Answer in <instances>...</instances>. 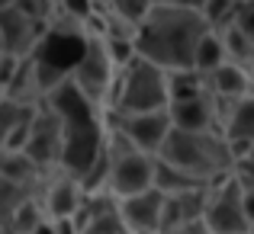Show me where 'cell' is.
<instances>
[{
	"instance_id": "6da1fadb",
	"label": "cell",
	"mask_w": 254,
	"mask_h": 234,
	"mask_svg": "<svg viewBox=\"0 0 254 234\" xmlns=\"http://www.w3.org/2000/svg\"><path fill=\"white\" fill-rule=\"evenodd\" d=\"M209 32L199 0H155L135 36V51L164 74L196 71V48Z\"/></svg>"
},
{
	"instance_id": "7a4b0ae2",
	"label": "cell",
	"mask_w": 254,
	"mask_h": 234,
	"mask_svg": "<svg viewBox=\"0 0 254 234\" xmlns=\"http://www.w3.org/2000/svg\"><path fill=\"white\" fill-rule=\"evenodd\" d=\"M45 103L58 112L64 129V157H62V170L74 173L84 183V177L97 167V160L103 157L106 144H110V119L103 109L90 103L71 77L52 93Z\"/></svg>"
},
{
	"instance_id": "3957f363",
	"label": "cell",
	"mask_w": 254,
	"mask_h": 234,
	"mask_svg": "<svg viewBox=\"0 0 254 234\" xmlns=\"http://www.w3.org/2000/svg\"><path fill=\"white\" fill-rule=\"evenodd\" d=\"M164 164L177 167L180 173L199 180V183H219L235 173V154L222 132H177L174 129L164 154Z\"/></svg>"
},
{
	"instance_id": "277c9868",
	"label": "cell",
	"mask_w": 254,
	"mask_h": 234,
	"mask_svg": "<svg viewBox=\"0 0 254 234\" xmlns=\"http://www.w3.org/2000/svg\"><path fill=\"white\" fill-rule=\"evenodd\" d=\"M171 109V87L168 74L145 58H135L126 71H119L116 93L110 112L113 116H148V112Z\"/></svg>"
},
{
	"instance_id": "5b68a950",
	"label": "cell",
	"mask_w": 254,
	"mask_h": 234,
	"mask_svg": "<svg viewBox=\"0 0 254 234\" xmlns=\"http://www.w3.org/2000/svg\"><path fill=\"white\" fill-rule=\"evenodd\" d=\"M155 170L158 157H148L138 148H132L123 132L110 125V186H106V192L116 202L142 196V192L155 189Z\"/></svg>"
},
{
	"instance_id": "8992f818",
	"label": "cell",
	"mask_w": 254,
	"mask_h": 234,
	"mask_svg": "<svg viewBox=\"0 0 254 234\" xmlns=\"http://www.w3.org/2000/svg\"><path fill=\"white\" fill-rule=\"evenodd\" d=\"M119 68L113 64L110 51H106L103 36H84V51L77 55L74 68H71V84L90 99L97 109L110 112L113 93H116Z\"/></svg>"
},
{
	"instance_id": "52a82bcc",
	"label": "cell",
	"mask_w": 254,
	"mask_h": 234,
	"mask_svg": "<svg viewBox=\"0 0 254 234\" xmlns=\"http://www.w3.org/2000/svg\"><path fill=\"white\" fill-rule=\"evenodd\" d=\"M203 225L209 228V234H251L254 231L251 215H248V189L235 173L209 186V205H206Z\"/></svg>"
},
{
	"instance_id": "ba28073f",
	"label": "cell",
	"mask_w": 254,
	"mask_h": 234,
	"mask_svg": "<svg viewBox=\"0 0 254 234\" xmlns=\"http://www.w3.org/2000/svg\"><path fill=\"white\" fill-rule=\"evenodd\" d=\"M52 29L42 19H32L19 6V0H6L0 6V55L29 61L45 48Z\"/></svg>"
},
{
	"instance_id": "9c48e42d",
	"label": "cell",
	"mask_w": 254,
	"mask_h": 234,
	"mask_svg": "<svg viewBox=\"0 0 254 234\" xmlns=\"http://www.w3.org/2000/svg\"><path fill=\"white\" fill-rule=\"evenodd\" d=\"M106 119L116 132H123L132 148H138L148 157H161L174 135L171 112H148V116H113V112H106Z\"/></svg>"
},
{
	"instance_id": "30bf717a",
	"label": "cell",
	"mask_w": 254,
	"mask_h": 234,
	"mask_svg": "<svg viewBox=\"0 0 254 234\" xmlns=\"http://www.w3.org/2000/svg\"><path fill=\"white\" fill-rule=\"evenodd\" d=\"M26 154L29 160L39 167L42 173H55L62 170V157H64V129L58 112L52 109L49 103H42L36 119V129H32V138L26 144Z\"/></svg>"
},
{
	"instance_id": "8fae6325",
	"label": "cell",
	"mask_w": 254,
	"mask_h": 234,
	"mask_svg": "<svg viewBox=\"0 0 254 234\" xmlns=\"http://www.w3.org/2000/svg\"><path fill=\"white\" fill-rule=\"evenodd\" d=\"M84 199H87L84 183L68 170L49 173L42 180V186H39V202H42L49 222H71V218H77Z\"/></svg>"
},
{
	"instance_id": "7c38bea8",
	"label": "cell",
	"mask_w": 254,
	"mask_h": 234,
	"mask_svg": "<svg viewBox=\"0 0 254 234\" xmlns=\"http://www.w3.org/2000/svg\"><path fill=\"white\" fill-rule=\"evenodd\" d=\"M164 205L168 196L158 189H148L142 196H132L119 202V218L129 234H164Z\"/></svg>"
},
{
	"instance_id": "4fadbf2b",
	"label": "cell",
	"mask_w": 254,
	"mask_h": 234,
	"mask_svg": "<svg viewBox=\"0 0 254 234\" xmlns=\"http://www.w3.org/2000/svg\"><path fill=\"white\" fill-rule=\"evenodd\" d=\"M74 222L81 228V234H129V228L119 218V202L110 192L87 196Z\"/></svg>"
},
{
	"instance_id": "5bb4252c",
	"label": "cell",
	"mask_w": 254,
	"mask_h": 234,
	"mask_svg": "<svg viewBox=\"0 0 254 234\" xmlns=\"http://www.w3.org/2000/svg\"><path fill=\"white\" fill-rule=\"evenodd\" d=\"M168 112H171V122L177 132H222L219 129V106L212 93L171 103Z\"/></svg>"
},
{
	"instance_id": "9a60e30c",
	"label": "cell",
	"mask_w": 254,
	"mask_h": 234,
	"mask_svg": "<svg viewBox=\"0 0 254 234\" xmlns=\"http://www.w3.org/2000/svg\"><path fill=\"white\" fill-rule=\"evenodd\" d=\"M206 205H209V186L193 192H180V196H168L164 205V234L199 225L206 218Z\"/></svg>"
},
{
	"instance_id": "2e32d148",
	"label": "cell",
	"mask_w": 254,
	"mask_h": 234,
	"mask_svg": "<svg viewBox=\"0 0 254 234\" xmlns=\"http://www.w3.org/2000/svg\"><path fill=\"white\" fill-rule=\"evenodd\" d=\"M222 135L229 138V144H232L235 167L251 157V148H254V96L235 103V109L229 112V119H225V125H222Z\"/></svg>"
},
{
	"instance_id": "e0dca14e",
	"label": "cell",
	"mask_w": 254,
	"mask_h": 234,
	"mask_svg": "<svg viewBox=\"0 0 254 234\" xmlns=\"http://www.w3.org/2000/svg\"><path fill=\"white\" fill-rule=\"evenodd\" d=\"M209 80V93L216 99H229V103H242V99L254 96V71L238 68V64H222Z\"/></svg>"
},
{
	"instance_id": "ac0fdd59",
	"label": "cell",
	"mask_w": 254,
	"mask_h": 234,
	"mask_svg": "<svg viewBox=\"0 0 254 234\" xmlns=\"http://www.w3.org/2000/svg\"><path fill=\"white\" fill-rule=\"evenodd\" d=\"M45 177H49V173L39 170L26 151H0V180H3V183L42 186Z\"/></svg>"
},
{
	"instance_id": "d6986e66",
	"label": "cell",
	"mask_w": 254,
	"mask_h": 234,
	"mask_svg": "<svg viewBox=\"0 0 254 234\" xmlns=\"http://www.w3.org/2000/svg\"><path fill=\"white\" fill-rule=\"evenodd\" d=\"M0 222H3V231L0 234H36L39 225L49 222V218H45V209H42V202H39V196H32L29 202H23L10 218H0Z\"/></svg>"
},
{
	"instance_id": "ffe728a7",
	"label": "cell",
	"mask_w": 254,
	"mask_h": 234,
	"mask_svg": "<svg viewBox=\"0 0 254 234\" xmlns=\"http://www.w3.org/2000/svg\"><path fill=\"white\" fill-rule=\"evenodd\" d=\"M209 183H199V180L187 177V173H180L177 167L164 164V160H158V170H155V189L164 192V196H180V192H193V189H206Z\"/></svg>"
},
{
	"instance_id": "44dd1931",
	"label": "cell",
	"mask_w": 254,
	"mask_h": 234,
	"mask_svg": "<svg viewBox=\"0 0 254 234\" xmlns=\"http://www.w3.org/2000/svg\"><path fill=\"white\" fill-rule=\"evenodd\" d=\"M225 42V55H229V64H238V68L254 71V42L245 36L238 26H229V29L219 32Z\"/></svg>"
},
{
	"instance_id": "7402d4cb",
	"label": "cell",
	"mask_w": 254,
	"mask_h": 234,
	"mask_svg": "<svg viewBox=\"0 0 254 234\" xmlns=\"http://www.w3.org/2000/svg\"><path fill=\"white\" fill-rule=\"evenodd\" d=\"M222 64H229L225 42H222V36H219V32H209V36L199 42V48H196V71L203 77H209V74H216Z\"/></svg>"
},
{
	"instance_id": "603a6c76",
	"label": "cell",
	"mask_w": 254,
	"mask_h": 234,
	"mask_svg": "<svg viewBox=\"0 0 254 234\" xmlns=\"http://www.w3.org/2000/svg\"><path fill=\"white\" fill-rule=\"evenodd\" d=\"M168 87H171V103L180 99H196L209 93V80L199 71H180V74H168Z\"/></svg>"
},
{
	"instance_id": "cb8c5ba5",
	"label": "cell",
	"mask_w": 254,
	"mask_h": 234,
	"mask_svg": "<svg viewBox=\"0 0 254 234\" xmlns=\"http://www.w3.org/2000/svg\"><path fill=\"white\" fill-rule=\"evenodd\" d=\"M235 26L245 32V36L254 42V0H242V6H238V19Z\"/></svg>"
},
{
	"instance_id": "d4e9b609",
	"label": "cell",
	"mask_w": 254,
	"mask_h": 234,
	"mask_svg": "<svg viewBox=\"0 0 254 234\" xmlns=\"http://www.w3.org/2000/svg\"><path fill=\"white\" fill-rule=\"evenodd\" d=\"M55 228H58V234H81L74 218H71V222H55Z\"/></svg>"
},
{
	"instance_id": "484cf974",
	"label": "cell",
	"mask_w": 254,
	"mask_h": 234,
	"mask_svg": "<svg viewBox=\"0 0 254 234\" xmlns=\"http://www.w3.org/2000/svg\"><path fill=\"white\" fill-rule=\"evenodd\" d=\"M171 234H209V228L199 222V225H190V228H180V231H171Z\"/></svg>"
},
{
	"instance_id": "4316f807",
	"label": "cell",
	"mask_w": 254,
	"mask_h": 234,
	"mask_svg": "<svg viewBox=\"0 0 254 234\" xmlns=\"http://www.w3.org/2000/svg\"><path fill=\"white\" fill-rule=\"evenodd\" d=\"M36 234H58V228H55V222H42Z\"/></svg>"
},
{
	"instance_id": "83f0119b",
	"label": "cell",
	"mask_w": 254,
	"mask_h": 234,
	"mask_svg": "<svg viewBox=\"0 0 254 234\" xmlns=\"http://www.w3.org/2000/svg\"><path fill=\"white\" fill-rule=\"evenodd\" d=\"M248 189V215H251V225H254V186H245Z\"/></svg>"
},
{
	"instance_id": "f1b7e54d",
	"label": "cell",
	"mask_w": 254,
	"mask_h": 234,
	"mask_svg": "<svg viewBox=\"0 0 254 234\" xmlns=\"http://www.w3.org/2000/svg\"><path fill=\"white\" fill-rule=\"evenodd\" d=\"M248 160H251V164H254V148H251V157H248Z\"/></svg>"
},
{
	"instance_id": "f546056e",
	"label": "cell",
	"mask_w": 254,
	"mask_h": 234,
	"mask_svg": "<svg viewBox=\"0 0 254 234\" xmlns=\"http://www.w3.org/2000/svg\"><path fill=\"white\" fill-rule=\"evenodd\" d=\"M251 234H254V231H251Z\"/></svg>"
}]
</instances>
